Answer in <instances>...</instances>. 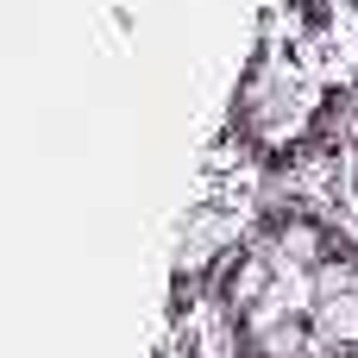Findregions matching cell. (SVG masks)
Masks as SVG:
<instances>
[{
    "label": "cell",
    "instance_id": "52a82bcc",
    "mask_svg": "<svg viewBox=\"0 0 358 358\" xmlns=\"http://www.w3.org/2000/svg\"><path fill=\"white\" fill-rule=\"evenodd\" d=\"M315 289H321V302L358 289V264H352V258H327V264H315Z\"/></svg>",
    "mask_w": 358,
    "mask_h": 358
},
{
    "label": "cell",
    "instance_id": "7a4b0ae2",
    "mask_svg": "<svg viewBox=\"0 0 358 358\" xmlns=\"http://www.w3.org/2000/svg\"><path fill=\"white\" fill-rule=\"evenodd\" d=\"M220 252H233V214H195L189 220V233H182V245H176V271L182 277H195V271H208Z\"/></svg>",
    "mask_w": 358,
    "mask_h": 358
},
{
    "label": "cell",
    "instance_id": "8992f818",
    "mask_svg": "<svg viewBox=\"0 0 358 358\" xmlns=\"http://www.w3.org/2000/svg\"><path fill=\"white\" fill-rule=\"evenodd\" d=\"M315 327H321V334H327L334 346H358V289H346V296H334V302H321Z\"/></svg>",
    "mask_w": 358,
    "mask_h": 358
},
{
    "label": "cell",
    "instance_id": "6da1fadb",
    "mask_svg": "<svg viewBox=\"0 0 358 358\" xmlns=\"http://www.w3.org/2000/svg\"><path fill=\"white\" fill-rule=\"evenodd\" d=\"M321 107V88L302 82L289 63H258L245 76V94H239V113L258 138H289L308 126V113Z\"/></svg>",
    "mask_w": 358,
    "mask_h": 358
},
{
    "label": "cell",
    "instance_id": "5b68a950",
    "mask_svg": "<svg viewBox=\"0 0 358 358\" xmlns=\"http://www.w3.org/2000/svg\"><path fill=\"white\" fill-rule=\"evenodd\" d=\"M308 327H315V321H277V327H258V334H245V352H252V358H302Z\"/></svg>",
    "mask_w": 358,
    "mask_h": 358
},
{
    "label": "cell",
    "instance_id": "277c9868",
    "mask_svg": "<svg viewBox=\"0 0 358 358\" xmlns=\"http://www.w3.org/2000/svg\"><path fill=\"white\" fill-rule=\"evenodd\" d=\"M264 245H271V258H277V264H302V271H315V264H327V258H334V245H327V233H321L315 220H283Z\"/></svg>",
    "mask_w": 358,
    "mask_h": 358
},
{
    "label": "cell",
    "instance_id": "3957f363",
    "mask_svg": "<svg viewBox=\"0 0 358 358\" xmlns=\"http://www.w3.org/2000/svg\"><path fill=\"white\" fill-rule=\"evenodd\" d=\"M271 283H277V258H271V245H258V252H245V258H239V271L227 277L220 302H227L233 315H252V308L271 296Z\"/></svg>",
    "mask_w": 358,
    "mask_h": 358
}]
</instances>
